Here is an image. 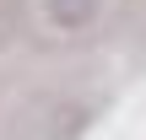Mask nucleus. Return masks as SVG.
<instances>
[{"instance_id":"nucleus-1","label":"nucleus","mask_w":146,"mask_h":140,"mask_svg":"<svg viewBox=\"0 0 146 140\" xmlns=\"http://www.w3.org/2000/svg\"><path fill=\"white\" fill-rule=\"evenodd\" d=\"M98 11H103V0H43L49 27H60V32H81V27H92Z\"/></svg>"}]
</instances>
